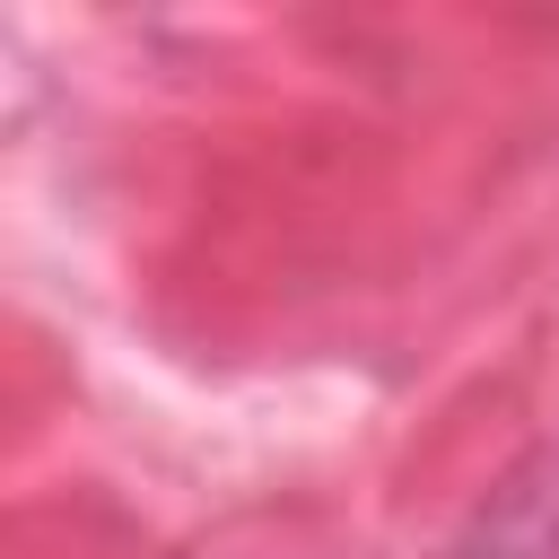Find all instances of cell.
<instances>
[{
  "instance_id": "cell-1",
  "label": "cell",
  "mask_w": 559,
  "mask_h": 559,
  "mask_svg": "<svg viewBox=\"0 0 559 559\" xmlns=\"http://www.w3.org/2000/svg\"><path fill=\"white\" fill-rule=\"evenodd\" d=\"M454 559H559V437L489 489Z\"/></svg>"
}]
</instances>
